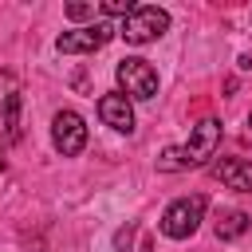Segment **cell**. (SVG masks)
I'll use <instances>...</instances> for the list:
<instances>
[{
    "label": "cell",
    "instance_id": "obj_1",
    "mask_svg": "<svg viewBox=\"0 0 252 252\" xmlns=\"http://www.w3.org/2000/svg\"><path fill=\"white\" fill-rule=\"evenodd\" d=\"M165 32H169V12L158 8V4H138V8L122 20V28H118V35H122L126 43H134V47L154 43V39H161Z\"/></svg>",
    "mask_w": 252,
    "mask_h": 252
},
{
    "label": "cell",
    "instance_id": "obj_2",
    "mask_svg": "<svg viewBox=\"0 0 252 252\" xmlns=\"http://www.w3.org/2000/svg\"><path fill=\"white\" fill-rule=\"evenodd\" d=\"M114 75H118V87H122V94H126V98L150 102V98L158 94V71H154L146 59H138V55H126V59H118Z\"/></svg>",
    "mask_w": 252,
    "mask_h": 252
},
{
    "label": "cell",
    "instance_id": "obj_3",
    "mask_svg": "<svg viewBox=\"0 0 252 252\" xmlns=\"http://www.w3.org/2000/svg\"><path fill=\"white\" fill-rule=\"evenodd\" d=\"M205 220V197H177L161 213V232L169 240H189Z\"/></svg>",
    "mask_w": 252,
    "mask_h": 252
},
{
    "label": "cell",
    "instance_id": "obj_4",
    "mask_svg": "<svg viewBox=\"0 0 252 252\" xmlns=\"http://www.w3.org/2000/svg\"><path fill=\"white\" fill-rule=\"evenodd\" d=\"M110 39H114V28H110L106 20H98V24H83V28H75V32H63V35L55 39V51H59V55H83V51L106 47Z\"/></svg>",
    "mask_w": 252,
    "mask_h": 252
},
{
    "label": "cell",
    "instance_id": "obj_5",
    "mask_svg": "<svg viewBox=\"0 0 252 252\" xmlns=\"http://www.w3.org/2000/svg\"><path fill=\"white\" fill-rule=\"evenodd\" d=\"M51 146H55L63 158L83 154V146H87V122H83V114L59 110V114L51 118Z\"/></svg>",
    "mask_w": 252,
    "mask_h": 252
},
{
    "label": "cell",
    "instance_id": "obj_6",
    "mask_svg": "<svg viewBox=\"0 0 252 252\" xmlns=\"http://www.w3.org/2000/svg\"><path fill=\"white\" fill-rule=\"evenodd\" d=\"M217 146H220V122H217V118H201V122L193 126L189 142H185V161H189V169H193V165H205V161L217 154Z\"/></svg>",
    "mask_w": 252,
    "mask_h": 252
},
{
    "label": "cell",
    "instance_id": "obj_7",
    "mask_svg": "<svg viewBox=\"0 0 252 252\" xmlns=\"http://www.w3.org/2000/svg\"><path fill=\"white\" fill-rule=\"evenodd\" d=\"M98 118L110 130H118V134H130L134 130V106H130V98L122 91H110V94L98 98Z\"/></svg>",
    "mask_w": 252,
    "mask_h": 252
},
{
    "label": "cell",
    "instance_id": "obj_8",
    "mask_svg": "<svg viewBox=\"0 0 252 252\" xmlns=\"http://www.w3.org/2000/svg\"><path fill=\"white\" fill-rule=\"evenodd\" d=\"M217 177L236 193H252V161L248 158H224L217 165Z\"/></svg>",
    "mask_w": 252,
    "mask_h": 252
},
{
    "label": "cell",
    "instance_id": "obj_9",
    "mask_svg": "<svg viewBox=\"0 0 252 252\" xmlns=\"http://www.w3.org/2000/svg\"><path fill=\"white\" fill-rule=\"evenodd\" d=\"M244 232H248V213H240V209H232L217 220V240H236Z\"/></svg>",
    "mask_w": 252,
    "mask_h": 252
},
{
    "label": "cell",
    "instance_id": "obj_10",
    "mask_svg": "<svg viewBox=\"0 0 252 252\" xmlns=\"http://www.w3.org/2000/svg\"><path fill=\"white\" fill-rule=\"evenodd\" d=\"M158 169H165V173H173V169H189V161H185V146H169V150L158 158Z\"/></svg>",
    "mask_w": 252,
    "mask_h": 252
},
{
    "label": "cell",
    "instance_id": "obj_11",
    "mask_svg": "<svg viewBox=\"0 0 252 252\" xmlns=\"http://www.w3.org/2000/svg\"><path fill=\"white\" fill-rule=\"evenodd\" d=\"M16 114H20V94L12 91V94H4V126H8L12 138L20 134V130H16Z\"/></svg>",
    "mask_w": 252,
    "mask_h": 252
},
{
    "label": "cell",
    "instance_id": "obj_12",
    "mask_svg": "<svg viewBox=\"0 0 252 252\" xmlns=\"http://www.w3.org/2000/svg\"><path fill=\"white\" fill-rule=\"evenodd\" d=\"M134 8H138L134 0H102V4H98V12H102V16H122V20H126Z\"/></svg>",
    "mask_w": 252,
    "mask_h": 252
},
{
    "label": "cell",
    "instance_id": "obj_13",
    "mask_svg": "<svg viewBox=\"0 0 252 252\" xmlns=\"http://www.w3.org/2000/svg\"><path fill=\"white\" fill-rule=\"evenodd\" d=\"M63 12H67V20H75V24H79V20L94 16V4H83V0H75V4H67Z\"/></svg>",
    "mask_w": 252,
    "mask_h": 252
},
{
    "label": "cell",
    "instance_id": "obj_14",
    "mask_svg": "<svg viewBox=\"0 0 252 252\" xmlns=\"http://www.w3.org/2000/svg\"><path fill=\"white\" fill-rule=\"evenodd\" d=\"M114 244H118V248H126V244H130V228H118V236H114Z\"/></svg>",
    "mask_w": 252,
    "mask_h": 252
},
{
    "label": "cell",
    "instance_id": "obj_15",
    "mask_svg": "<svg viewBox=\"0 0 252 252\" xmlns=\"http://www.w3.org/2000/svg\"><path fill=\"white\" fill-rule=\"evenodd\" d=\"M0 173H4V158H0Z\"/></svg>",
    "mask_w": 252,
    "mask_h": 252
}]
</instances>
